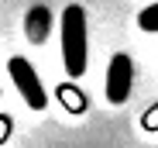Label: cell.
<instances>
[{
  "label": "cell",
  "mask_w": 158,
  "mask_h": 148,
  "mask_svg": "<svg viewBox=\"0 0 158 148\" xmlns=\"http://www.w3.org/2000/svg\"><path fill=\"white\" fill-rule=\"evenodd\" d=\"M138 28L148 31V35H158V0H155V4H148V7L138 14Z\"/></svg>",
  "instance_id": "cell-4"
},
{
  "label": "cell",
  "mask_w": 158,
  "mask_h": 148,
  "mask_svg": "<svg viewBox=\"0 0 158 148\" xmlns=\"http://www.w3.org/2000/svg\"><path fill=\"white\" fill-rule=\"evenodd\" d=\"M4 134H7V117H0V141H4Z\"/></svg>",
  "instance_id": "cell-7"
},
{
  "label": "cell",
  "mask_w": 158,
  "mask_h": 148,
  "mask_svg": "<svg viewBox=\"0 0 158 148\" xmlns=\"http://www.w3.org/2000/svg\"><path fill=\"white\" fill-rule=\"evenodd\" d=\"M7 69H10V79H14L17 93L24 96V104H28L31 110H45V107H48V93H45V86H41V79H38L35 66L24 59V55H14V59L7 62Z\"/></svg>",
  "instance_id": "cell-2"
},
{
  "label": "cell",
  "mask_w": 158,
  "mask_h": 148,
  "mask_svg": "<svg viewBox=\"0 0 158 148\" xmlns=\"http://www.w3.org/2000/svg\"><path fill=\"white\" fill-rule=\"evenodd\" d=\"M107 100L110 104H127L131 90H134V62H131V55L117 52L107 66Z\"/></svg>",
  "instance_id": "cell-3"
},
{
  "label": "cell",
  "mask_w": 158,
  "mask_h": 148,
  "mask_svg": "<svg viewBox=\"0 0 158 148\" xmlns=\"http://www.w3.org/2000/svg\"><path fill=\"white\" fill-rule=\"evenodd\" d=\"M41 24H45V11L35 7V14H31V38H41Z\"/></svg>",
  "instance_id": "cell-6"
},
{
  "label": "cell",
  "mask_w": 158,
  "mask_h": 148,
  "mask_svg": "<svg viewBox=\"0 0 158 148\" xmlns=\"http://www.w3.org/2000/svg\"><path fill=\"white\" fill-rule=\"evenodd\" d=\"M59 96L65 100V107H69V110H76V114H79V110H86V96H83V93H76L72 86H62V90H59Z\"/></svg>",
  "instance_id": "cell-5"
},
{
  "label": "cell",
  "mask_w": 158,
  "mask_h": 148,
  "mask_svg": "<svg viewBox=\"0 0 158 148\" xmlns=\"http://www.w3.org/2000/svg\"><path fill=\"white\" fill-rule=\"evenodd\" d=\"M59 38H62V66L72 79H79L89 66V35H86V11L69 4L59 17Z\"/></svg>",
  "instance_id": "cell-1"
}]
</instances>
